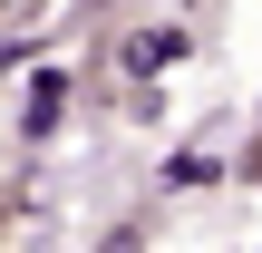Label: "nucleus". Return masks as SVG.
I'll return each mask as SVG.
<instances>
[{
    "mask_svg": "<svg viewBox=\"0 0 262 253\" xmlns=\"http://www.w3.org/2000/svg\"><path fill=\"white\" fill-rule=\"evenodd\" d=\"M175 49H185V39H175V29H156V39H136V49H126V68H156V59H175Z\"/></svg>",
    "mask_w": 262,
    "mask_h": 253,
    "instance_id": "obj_1",
    "label": "nucleus"
}]
</instances>
